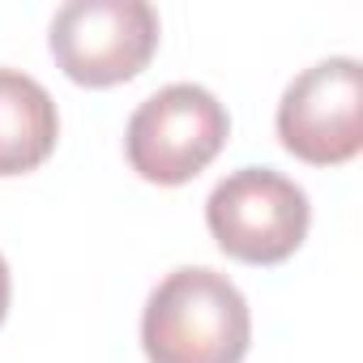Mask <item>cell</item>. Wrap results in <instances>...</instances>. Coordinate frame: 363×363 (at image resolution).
<instances>
[{
  "instance_id": "277c9868",
  "label": "cell",
  "mask_w": 363,
  "mask_h": 363,
  "mask_svg": "<svg viewBox=\"0 0 363 363\" xmlns=\"http://www.w3.org/2000/svg\"><path fill=\"white\" fill-rule=\"evenodd\" d=\"M48 43L69 82L120 86L158 52V13L145 0H69L52 18Z\"/></svg>"
},
{
  "instance_id": "6da1fadb",
  "label": "cell",
  "mask_w": 363,
  "mask_h": 363,
  "mask_svg": "<svg viewBox=\"0 0 363 363\" xmlns=\"http://www.w3.org/2000/svg\"><path fill=\"white\" fill-rule=\"evenodd\" d=\"M248 342V299L218 269H171L145 299L141 350L150 363H244Z\"/></svg>"
},
{
  "instance_id": "3957f363",
  "label": "cell",
  "mask_w": 363,
  "mask_h": 363,
  "mask_svg": "<svg viewBox=\"0 0 363 363\" xmlns=\"http://www.w3.org/2000/svg\"><path fill=\"white\" fill-rule=\"evenodd\" d=\"M206 227L218 248L244 265H282L308 240V193L274 167H240L206 201Z\"/></svg>"
},
{
  "instance_id": "8992f818",
  "label": "cell",
  "mask_w": 363,
  "mask_h": 363,
  "mask_svg": "<svg viewBox=\"0 0 363 363\" xmlns=\"http://www.w3.org/2000/svg\"><path fill=\"white\" fill-rule=\"evenodd\" d=\"M60 137L56 99L22 69H0V175H26L48 162Z\"/></svg>"
},
{
  "instance_id": "52a82bcc",
  "label": "cell",
  "mask_w": 363,
  "mask_h": 363,
  "mask_svg": "<svg viewBox=\"0 0 363 363\" xmlns=\"http://www.w3.org/2000/svg\"><path fill=\"white\" fill-rule=\"evenodd\" d=\"M9 295H13V278H9L5 257H0V325H5V316H9Z\"/></svg>"
},
{
  "instance_id": "7a4b0ae2",
  "label": "cell",
  "mask_w": 363,
  "mask_h": 363,
  "mask_svg": "<svg viewBox=\"0 0 363 363\" xmlns=\"http://www.w3.org/2000/svg\"><path fill=\"white\" fill-rule=\"evenodd\" d=\"M227 137H231L227 107L206 86L175 82L150 94L133 111L124 150H128V167L141 179L175 189V184H189L193 175H201L218 158Z\"/></svg>"
},
{
  "instance_id": "5b68a950",
  "label": "cell",
  "mask_w": 363,
  "mask_h": 363,
  "mask_svg": "<svg viewBox=\"0 0 363 363\" xmlns=\"http://www.w3.org/2000/svg\"><path fill=\"white\" fill-rule=\"evenodd\" d=\"M278 141L312 167H342L363 150V69L354 56L320 60L282 90Z\"/></svg>"
}]
</instances>
